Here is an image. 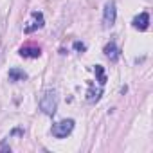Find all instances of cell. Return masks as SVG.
<instances>
[{"instance_id": "52a82bcc", "label": "cell", "mask_w": 153, "mask_h": 153, "mask_svg": "<svg viewBox=\"0 0 153 153\" xmlns=\"http://www.w3.org/2000/svg\"><path fill=\"white\" fill-rule=\"evenodd\" d=\"M27 79V72H24L18 67L9 68V81H25Z\"/></svg>"}, {"instance_id": "3957f363", "label": "cell", "mask_w": 153, "mask_h": 153, "mask_svg": "<svg viewBox=\"0 0 153 153\" xmlns=\"http://www.w3.org/2000/svg\"><path fill=\"white\" fill-rule=\"evenodd\" d=\"M115 18H117V9H115V2L110 0L105 6V11H103V25L105 27H112L115 24Z\"/></svg>"}, {"instance_id": "9c48e42d", "label": "cell", "mask_w": 153, "mask_h": 153, "mask_svg": "<svg viewBox=\"0 0 153 153\" xmlns=\"http://www.w3.org/2000/svg\"><path fill=\"white\" fill-rule=\"evenodd\" d=\"M101 94H103V90H101V88L94 90V87L90 85V90H88V94H87V101H88V103H96V101H99Z\"/></svg>"}, {"instance_id": "8fae6325", "label": "cell", "mask_w": 153, "mask_h": 153, "mask_svg": "<svg viewBox=\"0 0 153 153\" xmlns=\"http://www.w3.org/2000/svg\"><path fill=\"white\" fill-rule=\"evenodd\" d=\"M74 49H76V51H79V52H83L87 47H85V43H81V42H76V43H74Z\"/></svg>"}, {"instance_id": "7a4b0ae2", "label": "cell", "mask_w": 153, "mask_h": 153, "mask_svg": "<svg viewBox=\"0 0 153 153\" xmlns=\"http://www.w3.org/2000/svg\"><path fill=\"white\" fill-rule=\"evenodd\" d=\"M74 130V121L72 119H63V121H58L52 124L51 131L56 139H65L67 135H70V131Z\"/></svg>"}, {"instance_id": "277c9868", "label": "cell", "mask_w": 153, "mask_h": 153, "mask_svg": "<svg viewBox=\"0 0 153 153\" xmlns=\"http://www.w3.org/2000/svg\"><path fill=\"white\" fill-rule=\"evenodd\" d=\"M43 24H45V20H43V15L42 13H38V11H34L33 15H31V20L27 22V25L24 27V33H33V31H36V29H40V27H43Z\"/></svg>"}, {"instance_id": "30bf717a", "label": "cell", "mask_w": 153, "mask_h": 153, "mask_svg": "<svg viewBox=\"0 0 153 153\" xmlns=\"http://www.w3.org/2000/svg\"><path fill=\"white\" fill-rule=\"evenodd\" d=\"M96 76H97V81H99V85L103 87L105 83H106V76H105V68L101 67V65H96Z\"/></svg>"}, {"instance_id": "8992f818", "label": "cell", "mask_w": 153, "mask_h": 153, "mask_svg": "<svg viewBox=\"0 0 153 153\" xmlns=\"http://www.w3.org/2000/svg\"><path fill=\"white\" fill-rule=\"evenodd\" d=\"M105 56H106L110 61H117L119 56H121V51H119V47H117L114 42H110V43H106V47H105Z\"/></svg>"}, {"instance_id": "ba28073f", "label": "cell", "mask_w": 153, "mask_h": 153, "mask_svg": "<svg viewBox=\"0 0 153 153\" xmlns=\"http://www.w3.org/2000/svg\"><path fill=\"white\" fill-rule=\"evenodd\" d=\"M42 54V51L38 47H22L20 49V56L24 58H38Z\"/></svg>"}, {"instance_id": "5b68a950", "label": "cell", "mask_w": 153, "mask_h": 153, "mask_svg": "<svg viewBox=\"0 0 153 153\" xmlns=\"http://www.w3.org/2000/svg\"><path fill=\"white\" fill-rule=\"evenodd\" d=\"M133 27L139 29V31H146V29L149 27V15H148L146 11L140 13V15H137V16L133 18Z\"/></svg>"}, {"instance_id": "6da1fadb", "label": "cell", "mask_w": 153, "mask_h": 153, "mask_svg": "<svg viewBox=\"0 0 153 153\" xmlns=\"http://www.w3.org/2000/svg\"><path fill=\"white\" fill-rule=\"evenodd\" d=\"M56 108H58V96L54 90H47L40 99V110L45 115H54Z\"/></svg>"}]
</instances>
